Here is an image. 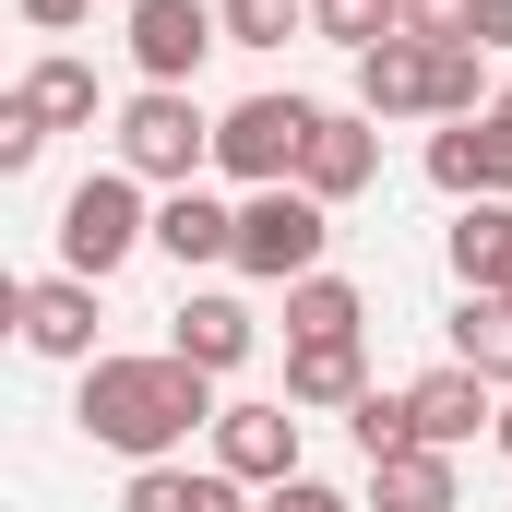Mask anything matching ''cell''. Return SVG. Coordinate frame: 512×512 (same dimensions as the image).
I'll return each mask as SVG.
<instances>
[{"instance_id":"44dd1931","label":"cell","mask_w":512,"mask_h":512,"mask_svg":"<svg viewBox=\"0 0 512 512\" xmlns=\"http://www.w3.org/2000/svg\"><path fill=\"white\" fill-rule=\"evenodd\" d=\"M453 358H465L477 382L512 393V298H465V310H453Z\"/></svg>"},{"instance_id":"83f0119b","label":"cell","mask_w":512,"mask_h":512,"mask_svg":"<svg viewBox=\"0 0 512 512\" xmlns=\"http://www.w3.org/2000/svg\"><path fill=\"white\" fill-rule=\"evenodd\" d=\"M84 12H96V0H24V24H48V36H60V24H84Z\"/></svg>"},{"instance_id":"484cf974","label":"cell","mask_w":512,"mask_h":512,"mask_svg":"<svg viewBox=\"0 0 512 512\" xmlns=\"http://www.w3.org/2000/svg\"><path fill=\"white\" fill-rule=\"evenodd\" d=\"M465 48H512V0H465Z\"/></svg>"},{"instance_id":"52a82bcc","label":"cell","mask_w":512,"mask_h":512,"mask_svg":"<svg viewBox=\"0 0 512 512\" xmlns=\"http://www.w3.org/2000/svg\"><path fill=\"white\" fill-rule=\"evenodd\" d=\"M203 48H227V12H215V0H131V60H143V84H191Z\"/></svg>"},{"instance_id":"30bf717a","label":"cell","mask_w":512,"mask_h":512,"mask_svg":"<svg viewBox=\"0 0 512 512\" xmlns=\"http://www.w3.org/2000/svg\"><path fill=\"white\" fill-rule=\"evenodd\" d=\"M489 393H501V382H477L465 358H441L429 382L405 393V405H417V441H441V453H453V441H477V429H501V405H489Z\"/></svg>"},{"instance_id":"8fae6325","label":"cell","mask_w":512,"mask_h":512,"mask_svg":"<svg viewBox=\"0 0 512 512\" xmlns=\"http://www.w3.org/2000/svg\"><path fill=\"white\" fill-rule=\"evenodd\" d=\"M382 179V120L358 108V120H322L310 131V167H298V191H322V203H346V191H370Z\"/></svg>"},{"instance_id":"6da1fadb","label":"cell","mask_w":512,"mask_h":512,"mask_svg":"<svg viewBox=\"0 0 512 512\" xmlns=\"http://www.w3.org/2000/svg\"><path fill=\"white\" fill-rule=\"evenodd\" d=\"M84 441H108L131 465H167L203 417H227L215 405V370H191V358H84Z\"/></svg>"},{"instance_id":"cb8c5ba5","label":"cell","mask_w":512,"mask_h":512,"mask_svg":"<svg viewBox=\"0 0 512 512\" xmlns=\"http://www.w3.org/2000/svg\"><path fill=\"white\" fill-rule=\"evenodd\" d=\"M346 429H358V453L382 465V453H405V441H417V405H405V393H358V405H346Z\"/></svg>"},{"instance_id":"ac0fdd59","label":"cell","mask_w":512,"mask_h":512,"mask_svg":"<svg viewBox=\"0 0 512 512\" xmlns=\"http://www.w3.org/2000/svg\"><path fill=\"white\" fill-rule=\"evenodd\" d=\"M12 108H24L36 131H84L96 120V72H84V60H36V72L12 84Z\"/></svg>"},{"instance_id":"7c38bea8","label":"cell","mask_w":512,"mask_h":512,"mask_svg":"<svg viewBox=\"0 0 512 512\" xmlns=\"http://www.w3.org/2000/svg\"><path fill=\"white\" fill-rule=\"evenodd\" d=\"M12 310H24V346H36V358H96V286H84V274L24 286Z\"/></svg>"},{"instance_id":"4fadbf2b","label":"cell","mask_w":512,"mask_h":512,"mask_svg":"<svg viewBox=\"0 0 512 512\" xmlns=\"http://www.w3.org/2000/svg\"><path fill=\"white\" fill-rule=\"evenodd\" d=\"M453 274H465V298H512V203L453 215Z\"/></svg>"},{"instance_id":"5b68a950","label":"cell","mask_w":512,"mask_h":512,"mask_svg":"<svg viewBox=\"0 0 512 512\" xmlns=\"http://www.w3.org/2000/svg\"><path fill=\"white\" fill-rule=\"evenodd\" d=\"M155 239V215H143V191H131V167H108V179H84L72 203H60V262L96 286V274H120L131 251Z\"/></svg>"},{"instance_id":"f1b7e54d","label":"cell","mask_w":512,"mask_h":512,"mask_svg":"<svg viewBox=\"0 0 512 512\" xmlns=\"http://www.w3.org/2000/svg\"><path fill=\"white\" fill-rule=\"evenodd\" d=\"M501 453H512V405H501Z\"/></svg>"},{"instance_id":"9a60e30c","label":"cell","mask_w":512,"mask_h":512,"mask_svg":"<svg viewBox=\"0 0 512 512\" xmlns=\"http://www.w3.org/2000/svg\"><path fill=\"white\" fill-rule=\"evenodd\" d=\"M370 501L382 512H453V453H441V441L382 453V465H370Z\"/></svg>"},{"instance_id":"ba28073f","label":"cell","mask_w":512,"mask_h":512,"mask_svg":"<svg viewBox=\"0 0 512 512\" xmlns=\"http://www.w3.org/2000/svg\"><path fill=\"white\" fill-rule=\"evenodd\" d=\"M429 179H441L453 203H501V191H512V120L489 108V120L429 131Z\"/></svg>"},{"instance_id":"603a6c76","label":"cell","mask_w":512,"mask_h":512,"mask_svg":"<svg viewBox=\"0 0 512 512\" xmlns=\"http://www.w3.org/2000/svg\"><path fill=\"white\" fill-rule=\"evenodd\" d=\"M215 12H227V48H286L310 24V0H215Z\"/></svg>"},{"instance_id":"e0dca14e","label":"cell","mask_w":512,"mask_h":512,"mask_svg":"<svg viewBox=\"0 0 512 512\" xmlns=\"http://www.w3.org/2000/svg\"><path fill=\"white\" fill-rule=\"evenodd\" d=\"M358 322H370V298H358L346 274H298V286H286V334H298V346H346Z\"/></svg>"},{"instance_id":"5bb4252c","label":"cell","mask_w":512,"mask_h":512,"mask_svg":"<svg viewBox=\"0 0 512 512\" xmlns=\"http://www.w3.org/2000/svg\"><path fill=\"white\" fill-rule=\"evenodd\" d=\"M155 251L167 262H239V215L203 203V191H167V203H155Z\"/></svg>"},{"instance_id":"277c9868","label":"cell","mask_w":512,"mask_h":512,"mask_svg":"<svg viewBox=\"0 0 512 512\" xmlns=\"http://www.w3.org/2000/svg\"><path fill=\"white\" fill-rule=\"evenodd\" d=\"M203 155H215V120L191 108V84H143L120 108V167L131 179H179V191H191Z\"/></svg>"},{"instance_id":"f546056e","label":"cell","mask_w":512,"mask_h":512,"mask_svg":"<svg viewBox=\"0 0 512 512\" xmlns=\"http://www.w3.org/2000/svg\"><path fill=\"white\" fill-rule=\"evenodd\" d=\"M501 120H512V96H501Z\"/></svg>"},{"instance_id":"2e32d148","label":"cell","mask_w":512,"mask_h":512,"mask_svg":"<svg viewBox=\"0 0 512 512\" xmlns=\"http://www.w3.org/2000/svg\"><path fill=\"white\" fill-rule=\"evenodd\" d=\"M167 358H191V370H239V358H251V310H239V298H179Z\"/></svg>"},{"instance_id":"4316f807","label":"cell","mask_w":512,"mask_h":512,"mask_svg":"<svg viewBox=\"0 0 512 512\" xmlns=\"http://www.w3.org/2000/svg\"><path fill=\"white\" fill-rule=\"evenodd\" d=\"M262 512H346V501H334L322 477H286V489H274V501H262Z\"/></svg>"},{"instance_id":"d6986e66","label":"cell","mask_w":512,"mask_h":512,"mask_svg":"<svg viewBox=\"0 0 512 512\" xmlns=\"http://www.w3.org/2000/svg\"><path fill=\"white\" fill-rule=\"evenodd\" d=\"M120 512H239V477H227V465H215V477H191V465H143Z\"/></svg>"},{"instance_id":"3957f363","label":"cell","mask_w":512,"mask_h":512,"mask_svg":"<svg viewBox=\"0 0 512 512\" xmlns=\"http://www.w3.org/2000/svg\"><path fill=\"white\" fill-rule=\"evenodd\" d=\"M310 131H322L310 96H251V108H227V120H215V167H227V179H251V191H274V179H298V167H310Z\"/></svg>"},{"instance_id":"d4e9b609","label":"cell","mask_w":512,"mask_h":512,"mask_svg":"<svg viewBox=\"0 0 512 512\" xmlns=\"http://www.w3.org/2000/svg\"><path fill=\"white\" fill-rule=\"evenodd\" d=\"M36 155H48V131L24 120V108H0V167H36Z\"/></svg>"},{"instance_id":"7402d4cb","label":"cell","mask_w":512,"mask_h":512,"mask_svg":"<svg viewBox=\"0 0 512 512\" xmlns=\"http://www.w3.org/2000/svg\"><path fill=\"white\" fill-rule=\"evenodd\" d=\"M310 36H334V48H382V36H405V0H310Z\"/></svg>"},{"instance_id":"8992f818","label":"cell","mask_w":512,"mask_h":512,"mask_svg":"<svg viewBox=\"0 0 512 512\" xmlns=\"http://www.w3.org/2000/svg\"><path fill=\"white\" fill-rule=\"evenodd\" d=\"M358 108H370V120H417V108L453 120V48H429V36H382V48L358 60Z\"/></svg>"},{"instance_id":"7a4b0ae2","label":"cell","mask_w":512,"mask_h":512,"mask_svg":"<svg viewBox=\"0 0 512 512\" xmlns=\"http://www.w3.org/2000/svg\"><path fill=\"white\" fill-rule=\"evenodd\" d=\"M322 239H334V215H322V191H251L239 203V274L262 286H298V274H322Z\"/></svg>"},{"instance_id":"9c48e42d","label":"cell","mask_w":512,"mask_h":512,"mask_svg":"<svg viewBox=\"0 0 512 512\" xmlns=\"http://www.w3.org/2000/svg\"><path fill=\"white\" fill-rule=\"evenodd\" d=\"M215 465H227L239 489H286V477H298V417H286V405H227V417H215Z\"/></svg>"},{"instance_id":"ffe728a7","label":"cell","mask_w":512,"mask_h":512,"mask_svg":"<svg viewBox=\"0 0 512 512\" xmlns=\"http://www.w3.org/2000/svg\"><path fill=\"white\" fill-rule=\"evenodd\" d=\"M358 334L346 346H286V405H358Z\"/></svg>"}]
</instances>
